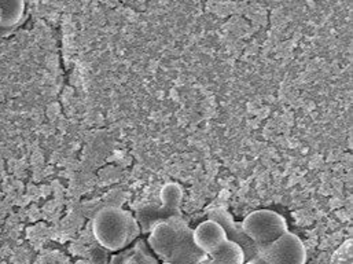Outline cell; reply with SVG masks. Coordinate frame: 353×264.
<instances>
[{
    "instance_id": "cell-4",
    "label": "cell",
    "mask_w": 353,
    "mask_h": 264,
    "mask_svg": "<svg viewBox=\"0 0 353 264\" xmlns=\"http://www.w3.org/2000/svg\"><path fill=\"white\" fill-rule=\"evenodd\" d=\"M242 229L254 244H267L289 231L286 219L271 209L253 211L243 220Z\"/></svg>"
},
{
    "instance_id": "cell-9",
    "label": "cell",
    "mask_w": 353,
    "mask_h": 264,
    "mask_svg": "<svg viewBox=\"0 0 353 264\" xmlns=\"http://www.w3.org/2000/svg\"><path fill=\"white\" fill-rule=\"evenodd\" d=\"M204 264H243L246 262L243 249L235 242L226 240L211 253Z\"/></svg>"
},
{
    "instance_id": "cell-6",
    "label": "cell",
    "mask_w": 353,
    "mask_h": 264,
    "mask_svg": "<svg viewBox=\"0 0 353 264\" xmlns=\"http://www.w3.org/2000/svg\"><path fill=\"white\" fill-rule=\"evenodd\" d=\"M208 219L216 220L217 223L223 226V229L226 231L227 240L238 244L243 252H245L246 262L257 256V244L251 241L249 237L246 236V233L242 229V224L235 222V219L231 213L228 212L224 208H215L208 212Z\"/></svg>"
},
{
    "instance_id": "cell-10",
    "label": "cell",
    "mask_w": 353,
    "mask_h": 264,
    "mask_svg": "<svg viewBox=\"0 0 353 264\" xmlns=\"http://www.w3.org/2000/svg\"><path fill=\"white\" fill-rule=\"evenodd\" d=\"M3 19L0 28L10 29L21 22L25 12V0H0Z\"/></svg>"
},
{
    "instance_id": "cell-12",
    "label": "cell",
    "mask_w": 353,
    "mask_h": 264,
    "mask_svg": "<svg viewBox=\"0 0 353 264\" xmlns=\"http://www.w3.org/2000/svg\"><path fill=\"white\" fill-rule=\"evenodd\" d=\"M243 264H267L264 260H262L261 258H258V256H256V258L250 259V260H247V262H245Z\"/></svg>"
},
{
    "instance_id": "cell-7",
    "label": "cell",
    "mask_w": 353,
    "mask_h": 264,
    "mask_svg": "<svg viewBox=\"0 0 353 264\" xmlns=\"http://www.w3.org/2000/svg\"><path fill=\"white\" fill-rule=\"evenodd\" d=\"M175 241L176 229L168 219L154 224L153 229L148 233V247L162 262H166Z\"/></svg>"
},
{
    "instance_id": "cell-8",
    "label": "cell",
    "mask_w": 353,
    "mask_h": 264,
    "mask_svg": "<svg viewBox=\"0 0 353 264\" xmlns=\"http://www.w3.org/2000/svg\"><path fill=\"white\" fill-rule=\"evenodd\" d=\"M193 238L195 245L208 255L223 241H226L227 236L222 224L217 223L216 220L208 219L193 230Z\"/></svg>"
},
{
    "instance_id": "cell-11",
    "label": "cell",
    "mask_w": 353,
    "mask_h": 264,
    "mask_svg": "<svg viewBox=\"0 0 353 264\" xmlns=\"http://www.w3.org/2000/svg\"><path fill=\"white\" fill-rule=\"evenodd\" d=\"M122 264H158L150 255L143 241H137L131 249L126 251V256Z\"/></svg>"
},
{
    "instance_id": "cell-1",
    "label": "cell",
    "mask_w": 353,
    "mask_h": 264,
    "mask_svg": "<svg viewBox=\"0 0 353 264\" xmlns=\"http://www.w3.org/2000/svg\"><path fill=\"white\" fill-rule=\"evenodd\" d=\"M95 240L110 252L122 251L140 234V227L131 212L117 207L101 209L92 220Z\"/></svg>"
},
{
    "instance_id": "cell-2",
    "label": "cell",
    "mask_w": 353,
    "mask_h": 264,
    "mask_svg": "<svg viewBox=\"0 0 353 264\" xmlns=\"http://www.w3.org/2000/svg\"><path fill=\"white\" fill-rule=\"evenodd\" d=\"M160 207L146 205L139 208L133 215L140 227V233L143 234L150 233L154 224L158 222L166 220L172 216H182L183 189L180 184L175 182L164 184V187L160 191Z\"/></svg>"
},
{
    "instance_id": "cell-5",
    "label": "cell",
    "mask_w": 353,
    "mask_h": 264,
    "mask_svg": "<svg viewBox=\"0 0 353 264\" xmlns=\"http://www.w3.org/2000/svg\"><path fill=\"white\" fill-rule=\"evenodd\" d=\"M176 229V241L173 244L166 262L172 264H204L209 259L205 252L195 245L193 238V229L186 223L182 216L168 218Z\"/></svg>"
},
{
    "instance_id": "cell-14",
    "label": "cell",
    "mask_w": 353,
    "mask_h": 264,
    "mask_svg": "<svg viewBox=\"0 0 353 264\" xmlns=\"http://www.w3.org/2000/svg\"><path fill=\"white\" fill-rule=\"evenodd\" d=\"M161 264H172V263H169V262H162Z\"/></svg>"
},
{
    "instance_id": "cell-13",
    "label": "cell",
    "mask_w": 353,
    "mask_h": 264,
    "mask_svg": "<svg viewBox=\"0 0 353 264\" xmlns=\"http://www.w3.org/2000/svg\"><path fill=\"white\" fill-rule=\"evenodd\" d=\"M1 19H3V12H1V8H0V23H1Z\"/></svg>"
},
{
    "instance_id": "cell-3",
    "label": "cell",
    "mask_w": 353,
    "mask_h": 264,
    "mask_svg": "<svg viewBox=\"0 0 353 264\" xmlns=\"http://www.w3.org/2000/svg\"><path fill=\"white\" fill-rule=\"evenodd\" d=\"M257 256L267 264H305L307 249L301 238L286 231L267 244H257Z\"/></svg>"
}]
</instances>
